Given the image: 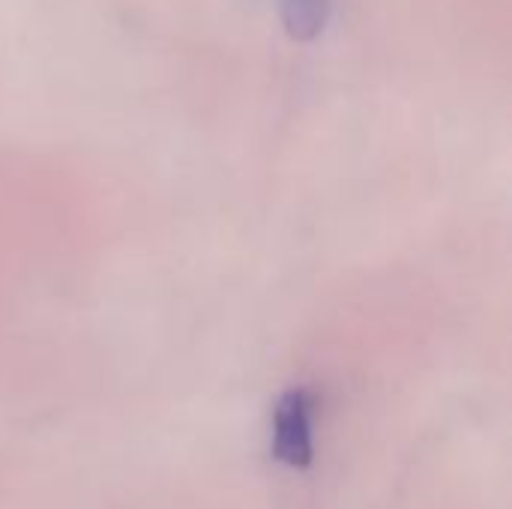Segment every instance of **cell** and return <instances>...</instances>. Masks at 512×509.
I'll list each match as a JSON object with an SVG mask.
<instances>
[{"instance_id":"cell-2","label":"cell","mask_w":512,"mask_h":509,"mask_svg":"<svg viewBox=\"0 0 512 509\" xmlns=\"http://www.w3.org/2000/svg\"><path fill=\"white\" fill-rule=\"evenodd\" d=\"M279 21L294 42H315L333 21L336 0H276Z\"/></svg>"},{"instance_id":"cell-1","label":"cell","mask_w":512,"mask_h":509,"mask_svg":"<svg viewBox=\"0 0 512 509\" xmlns=\"http://www.w3.org/2000/svg\"><path fill=\"white\" fill-rule=\"evenodd\" d=\"M273 456L291 468L303 471L315 456V396L306 387L288 390L273 414Z\"/></svg>"}]
</instances>
